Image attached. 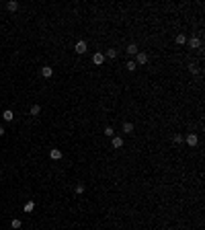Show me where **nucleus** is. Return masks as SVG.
Masks as SVG:
<instances>
[{"instance_id":"nucleus-1","label":"nucleus","mask_w":205,"mask_h":230,"mask_svg":"<svg viewBox=\"0 0 205 230\" xmlns=\"http://www.w3.org/2000/svg\"><path fill=\"white\" fill-rule=\"evenodd\" d=\"M185 142H187V144H189V146H191V148H195V146H197V142H199V138H197V134H193V132H191V134H187V138H185Z\"/></svg>"},{"instance_id":"nucleus-2","label":"nucleus","mask_w":205,"mask_h":230,"mask_svg":"<svg viewBox=\"0 0 205 230\" xmlns=\"http://www.w3.org/2000/svg\"><path fill=\"white\" fill-rule=\"evenodd\" d=\"M86 41H82V39H80V41H76V54H80V56H82V54H86Z\"/></svg>"},{"instance_id":"nucleus-3","label":"nucleus","mask_w":205,"mask_h":230,"mask_svg":"<svg viewBox=\"0 0 205 230\" xmlns=\"http://www.w3.org/2000/svg\"><path fill=\"white\" fill-rule=\"evenodd\" d=\"M41 76H43V78H51V76H54V68H51V66H43V68H41Z\"/></svg>"},{"instance_id":"nucleus-4","label":"nucleus","mask_w":205,"mask_h":230,"mask_svg":"<svg viewBox=\"0 0 205 230\" xmlns=\"http://www.w3.org/2000/svg\"><path fill=\"white\" fill-rule=\"evenodd\" d=\"M146 62H148V56L144 54V51H137L136 54V66L137 64H146Z\"/></svg>"},{"instance_id":"nucleus-5","label":"nucleus","mask_w":205,"mask_h":230,"mask_svg":"<svg viewBox=\"0 0 205 230\" xmlns=\"http://www.w3.org/2000/svg\"><path fill=\"white\" fill-rule=\"evenodd\" d=\"M102 62H105V54H98V51H97V54L93 56V64H97V66H101Z\"/></svg>"},{"instance_id":"nucleus-6","label":"nucleus","mask_w":205,"mask_h":230,"mask_svg":"<svg viewBox=\"0 0 205 230\" xmlns=\"http://www.w3.org/2000/svg\"><path fill=\"white\" fill-rule=\"evenodd\" d=\"M49 156L54 158V160H60V158H62V150H60V148H54V150L49 152Z\"/></svg>"},{"instance_id":"nucleus-7","label":"nucleus","mask_w":205,"mask_h":230,"mask_svg":"<svg viewBox=\"0 0 205 230\" xmlns=\"http://www.w3.org/2000/svg\"><path fill=\"white\" fill-rule=\"evenodd\" d=\"M23 210H25V214H31V212L35 210V201H27L23 206Z\"/></svg>"},{"instance_id":"nucleus-8","label":"nucleus","mask_w":205,"mask_h":230,"mask_svg":"<svg viewBox=\"0 0 205 230\" xmlns=\"http://www.w3.org/2000/svg\"><path fill=\"white\" fill-rule=\"evenodd\" d=\"M189 45H191L193 49H197V47L201 45V39H199V37H191V39H189Z\"/></svg>"},{"instance_id":"nucleus-9","label":"nucleus","mask_w":205,"mask_h":230,"mask_svg":"<svg viewBox=\"0 0 205 230\" xmlns=\"http://www.w3.org/2000/svg\"><path fill=\"white\" fill-rule=\"evenodd\" d=\"M121 146H123V138L113 136V148H121Z\"/></svg>"},{"instance_id":"nucleus-10","label":"nucleus","mask_w":205,"mask_h":230,"mask_svg":"<svg viewBox=\"0 0 205 230\" xmlns=\"http://www.w3.org/2000/svg\"><path fill=\"white\" fill-rule=\"evenodd\" d=\"M137 51H140V49H137V45L136 43H129L127 45V54H131V56H136Z\"/></svg>"},{"instance_id":"nucleus-11","label":"nucleus","mask_w":205,"mask_h":230,"mask_svg":"<svg viewBox=\"0 0 205 230\" xmlns=\"http://www.w3.org/2000/svg\"><path fill=\"white\" fill-rule=\"evenodd\" d=\"M12 117H15V115H12V111H10V109H6V111L2 113V119H4V121H12Z\"/></svg>"},{"instance_id":"nucleus-12","label":"nucleus","mask_w":205,"mask_h":230,"mask_svg":"<svg viewBox=\"0 0 205 230\" xmlns=\"http://www.w3.org/2000/svg\"><path fill=\"white\" fill-rule=\"evenodd\" d=\"M176 43H179V45H185L187 43V35L185 33H179V35H176Z\"/></svg>"},{"instance_id":"nucleus-13","label":"nucleus","mask_w":205,"mask_h":230,"mask_svg":"<svg viewBox=\"0 0 205 230\" xmlns=\"http://www.w3.org/2000/svg\"><path fill=\"white\" fill-rule=\"evenodd\" d=\"M6 8H8V10H17V8H19V2H17V0H10V2H6Z\"/></svg>"},{"instance_id":"nucleus-14","label":"nucleus","mask_w":205,"mask_h":230,"mask_svg":"<svg viewBox=\"0 0 205 230\" xmlns=\"http://www.w3.org/2000/svg\"><path fill=\"white\" fill-rule=\"evenodd\" d=\"M123 132H125V134H133V123H123Z\"/></svg>"},{"instance_id":"nucleus-15","label":"nucleus","mask_w":205,"mask_h":230,"mask_svg":"<svg viewBox=\"0 0 205 230\" xmlns=\"http://www.w3.org/2000/svg\"><path fill=\"white\" fill-rule=\"evenodd\" d=\"M10 226H12V228H15V230H19V228H21V226H23V222H21V220H19V218H15V220L10 222Z\"/></svg>"},{"instance_id":"nucleus-16","label":"nucleus","mask_w":205,"mask_h":230,"mask_svg":"<svg viewBox=\"0 0 205 230\" xmlns=\"http://www.w3.org/2000/svg\"><path fill=\"white\" fill-rule=\"evenodd\" d=\"M105 58H117V49H107V54H105Z\"/></svg>"},{"instance_id":"nucleus-17","label":"nucleus","mask_w":205,"mask_h":230,"mask_svg":"<svg viewBox=\"0 0 205 230\" xmlns=\"http://www.w3.org/2000/svg\"><path fill=\"white\" fill-rule=\"evenodd\" d=\"M39 113H41L39 105H33V107H31V115H39Z\"/></svg>"},{"instance_id":"nucleus-18","label":"nucleus","mask_w":205,"mask_h":230,"mask_svg":"<svg viewBox=\"0 0 205 230\" xmlns=\"http://www.w3.org/2000/svg\"><path fill=\"white\" fill-rule=\"evenodd\" d=\"M105 136H107V138H113V136H115V132H113V127H111V125L105 127Z\"/></svg>"},{"instance_id":"nucleus-19","label":"nucleus","mask_w":205,"mask_h":230,"mask_svg":"<svg viewBox=\"0 0 205 230\" xmlns=\"http://www.w3.org/2000/svg\"><path fill=\"white\" fill-rule=\"evenodd\" d=\"M84 189H86V187H84V183H78V185H76V193H78V195H82Z\"/></svg>"},{"instance_id":"nucleus-20","label":"nucleus","mask_w":205,"mask_h":230,"mask_svg":"<svg viewBox=\"0 0 205 230\" xmlns=\"http://www.w3.org/2000/svg\"><path fill=\"white\" fill-rule=\"evenodd\" d=\"M125 66H127V70H129V72H133V70L137 68V66H136V62H127Z\"/></svg>"},{"instance_id":"nucleus-21","label":"nucleus","mask_w":205,"mask_h":230,"mask_svg":"<svg viewBox=\"0 0 205 230\" xmlns=\"http://www.w3.org/2000/svg\"><path fill=\"white\" fill-rule=\"evenodd\" d=\"M183 142H185V138H183L181 134H176V136H174V144H183Z\"/></svg>"},{"instance_id":"nucleus-22","label":"nucleus","mask_w":205,"mask_h":230,"mask_svg":"<svg viewBox=\"0 0 205 230\" xmlns=\"http://www.w3.org/2000/svg\"><path fill=\"white\" fill-rule=\"evenodd\" d=\"M189 72L191 74H197V72H199V68H197L195 64H189Z\"/></svg>"},{"instance_id":"nucleus-23","label":"nucleus","mask_w":205,"mask_h":230,"mask_svg":"<svg viewBox=\"0 0 205 230\" xmlns=\"http://www.w3.org/2000/svg\"><path fill=\"white\" fill-rule=\"evenodd\" d=\"M4 132H6V130H4L2 125H0V136H4Z\"/></svg>"}]
</instances>
